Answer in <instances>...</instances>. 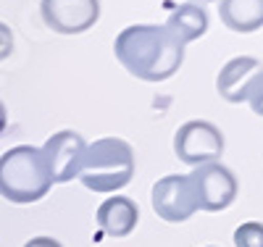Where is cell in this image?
I'll use <instances>...</instances> for the list:
<instances>
[{
  "mask_svg": "<svg viewBox=\"0 0 263 247\" xmlns=\"http://www.w3.org/2000/svg\"><path fill=\"white\" fill-rule=\"evenodd\" d=\"M114 53L132 77L142 82H163L179 71L184 45L163 24H132L119 32Z\"/></svg>",
  "mask_w": 263,
  "mask_h": 247,
  "instance_id": "cell-1",
  "label": "cell"
},
{
  "mask_svg": "<svg viewBox=\"0 0 263 247\" xmlns=\"http://www.w3.org/2000/svg\"><path fill=\"white\" fill-rule=\"evenodd\" d=\"M135 176V150L126 140L103 137L84 147L77 179L92 192L108 195L124 189Z\"/></svg>",
  "mask_w": 263,
  "mask_h": 247,
  "instance_id": "cell-2",
  "label": "cell"
},
{
  "mask_svg": "<svg viewBox=\"0 0 263 247\" xmlns=\"http://www.w3.org/2000/svg\"><path fill=\"white\" fill-rule=\"evenodd\" d=\"M53 187L40 147L16 145L0 155V195L8 203L27 205L42 200Z\"/></svg>",
  "mask_w": 263,
  "mask_h": 247,
  "instance_id": "cell-3",
  "label": "cell"
},
{
  "mask_svg": "<svg viewBox=\"0 0 263 247\" xmlns=\"http://www.w3.org/2000/svg\"><path fill=\"white\" fill-rule=\"evenodd\" d=\"M174 153L182 163L192 168L213 163L224 153V134L211 121H187L174 134Z\"/></svg>",
  "mask_w": 263,
  "mask_h": 247,
  "instance_id": "cell-4",
  "label": "cell"
},
{
  "mask_svg": "<svg viewBox=\"0 0 263 247\" xmlns=\"http://www.w3.org/2000/svg\"><path fill=\"white\" fill-rule=\"evenodd\" d=\"M190 182L197 197V211L218 213V211H227L237 200V179L218 161L192 168Z\"/></svg>",
  "mask_w": 263,
  "mask_h": 247,
  "instance_id": "cell-5",
  "label": "cell"
},
{
  "mask_svg": "<svg viewBox=\"0 0 263 247\" xmlns=\"http://www.w3.org/2000/svg\"><path fill=\"white\" fill-rule=\"evenodd\" d=\"M153 211L168 223H184L197 213V197L190 174H168L153 184Z\"/></svg>",
  "mask_w": 263,
  "mask_h": 247,
  "instance_id": "cell-6",
  "label": "cell"
},
{
  "mask_svg": "<svg viewBox=\"0 0 263 247\" xmlns=\"http://www.w3.org/2000/svg\"><path fill=\"white\" fill-rule=\"evenodd\" d=\"M84 147H87L84 137L79 131H71V129L55 131L53 137L45 140L40 153H42V158H45V166L50 171L53 184H66V182H71V179H77Z\"/></svg>",
  "mask_w": 263,
  "mask_h": 247,
  "instance_id": "cell-7",
  "label": "cell"
},
{
  "mask_svg": "<svg viewBox=\"0 0 263 247\" xmlns=\"http://www.w3.org/2000/svg\"><path fill=\"white\" fill-rule=\"evenodd\" d=\"M42 21L58 34H82L100 18V0H42Z\"/></svg>",
  "mask_w": 263,
  "mask_h": 247,
  "instance_id": "cell-8",
  "label": "cell"
},
{
  "mask_svg": "<svg viewBox=\"0 0 263 247\" xmlns=\"http://www.w3.org/2000/svg\"><path fill=\"white\" fill-rule=\"evenodd\" d=\"M263 71V63L253 55H237L221 66L216 77V89L218 95L229 103H245L248 84Z\"/></svg>",
  "mask_w": 263,
  "mask_h": 247,
  "instance_id": "cell-9",
  "label": "cell"
},
{
  "mask_svg": "<svg viewBox=\"0 0 263 247\" xmlns=\"http://www.w3.org/2000/svg\"><path fill=\"white\" fill-rule=\"evenodd\" d=\"M98 226L108 234V237H126L135 232L137 221H140V208L132 197L124 195H114L100 203L98 213H95Z\"/></svg>",
  "mask_w": 263,
  "mask_h": 247,
  "instance_id": "cell-10",
  "label": "cell"
},
{
  "mask_svg": "<svg viewBox=\"0 0 263 247\" xmlns=\"http://www.w3.org/2000/svg\"><path fill=\"white\" fill-rule=\"evenodd\" d=\"M218 18L232 32H258L263 27V0H218Z\"/></svg>",
  "mask_w": 263,
  "mask_h": 247,
  "instance_id": "cell-11",
  "label": "cell"
},
{
  "mask_svg": "<svg viewBox=\"0 0 263 247\" xmlns=\"http://www.w3.org/2000/svg\"><path fill=\"white\" fill-rule=\"evenodd\" d=\"M163 27L182 45H187V42L200 40L208 32V13L203 11V6H197V3H179L168 13Z\"/></svg>",
  "mask_w": 263,
  "mask_h": 247,
  "instance_id": "cell-12",
  "label": "cell"
},
{
  "mask_svg": "<svg viewBox=\"0 0 263 247\" xmlns=\"http://www.w3.org/2000/svg\"><path fill=\"white\" fill-rule=\"evenodd\" d=\"M234 247H263V223L245 221L234 229Z\"/></svg>",
  "mask_w": 263,
  "mask_h": 247,
  "instance_id": "cell-13",
  "label": "cell"
},
{
  "mask_svg": "<svg viewBox=\"0 0 263 247\" xmlns=\"http://www.w3.org/2000/svg\"><path fill=\"white\" fill-rule=\"evenodd\" d=\"M245 103L253 108V113H255V116H263V71L248 84Z\"/></svg>",
  "mask_w": 263,
  "mask_h": 247,
  "instance_id": "cell-14",
  "label": "cell"
},
{
  "mask_svg": "<svg viewBox=\"0 0 263 247\" xmlns=\"http://www.w3.org/2000/svg\"><path fill=\"white\" fill-rule=\"evenodd\" d=\"M11 50H13V32L8 24L0 21V61H6L11 55Z\"/></svg>",
  "mask_w": 263,
  "mask_h": 247,
  "instance_id": "cell-15",
  "label": "cell"
},
{
  "mask_svg": "<svg viewBox=\"0 0 263 247\" xmlns=\"http://www.w3.org/2000/svg\"><path fill=\"white\" fill-rule=\"evenodd\" d=\"M24 247H63L58 239H53V237H32Z\"/></svg>",
  "mask_w": 263,
  "mask_h": 247,
  "instance_id": "cell-16",
  "label": "cell"
},
{
  "mask_svg": "<svg viewBox=\"0 0 263 247\" xmlns=\"http://www.w3.org/2000/svg\"><path fill=\"white\" fill-rule=\"evenodd\" d=\"M6 126H8V113H6V105H3V100H0V134L6 131Z\"/></svg>",
  "mask_w": 263,
  "mask_h": 247,
  "instance_id": "cell-17",
  "label": "cell"
},
{
  "mask_svg": "<svg viewBox=\"0 0 263 247\" xmlns=\"http://www.w3.org/2000/svg\"><path fill=\"white\" fill-rule=\"evenodd\" d=\"M192 3H197V6H205V3H218V0H192Z\"/></svg>",
  "mask_w": 263,
  "mask_h": 247,
  "instance_id": "cell-18",
  "label": "cell"
},
{
  "mask_svg": "<svg viewBox=\"0 0 263 247\" xmlns=\"http://www.w3.org/2000/svg\"><path fill=\"white\" fill-rule=\"evenodd\" d=\"M205 247H216V244H205Z\"/></svg>",
  "mask_w": 263,
  "mask_h": 247,
  "instance_id": "cell-19",
  "label": "cell"
}]
</instances>
